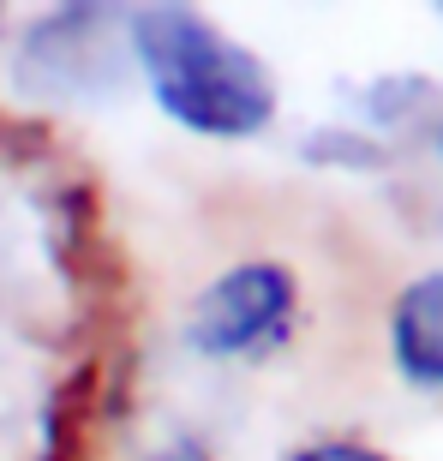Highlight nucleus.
Returning <instances> with one entry per match:
<instances>
[{
    "label": "nucleus",
    "mask_w": 443,
    "mask_h": 461,
    "mask_svg": "<svg viewBox=\"0 0 443 461\" xmlns=\"http://www.w3.org/2000/svg\"><path fill=\"white\" fill-rule=\"evenodd\" d=\"M138 461H216L198 438H186V431H174V438H162V444H150Z\"/></svg>",
    "instance_id": "0eeeda50"
},
{
    "label": "nucleus",
    "mask_w": 443,
    "mask_h": 461,
    "mask_svg": "<svg viewBox=\"0 0 443 461\" xmlns=\"http://www.w3.org/2000/svg\"><path fill=\"white\" fill-rule=\"evenodd\" d=\"M390 359L413 390L443 395V270L413 276L390 306Z\"/></svg>",
    "instance_id": "20e7f679"
},
{
    "label": "nucleus",
    "mask_w": 443,
    "mask_h": 461,
    "mask_svg": "<svg viewBox=\"0 0 443 461\" xmlns=\"http://www.w3.org/2000/svg\"><path fill=\"white\" fill-rule=\"evenodd\" d=\"M282 461H390V456H377L372 444H354V438H324V444H306Z\"/></svg>",
    "instance_id": "423d86ee"
},
{
    "label": "nucleus",
    "mask_w": 443,
    "mask_h": 461,
    "mask_svg": "<svg viewBox=\"0 0 443 461\" xmlns=\"http://www.w3.org/2000/svg\"><path fill=\"white\" fill-rule=\"evenodd\" d=\"M54 395L49 384L0 348V461H54Z\"/></svg>",
    "instance_id": "39448f33"
},
{
    "label": "nucleus",
    "mask_w": 443,
    "mask_h": 461,
    "mask_svg": "<svg viewBox=\"0 0 443 461\" xmlns=\"http://www.w3.org/2000/svg\"><path fill=\"white\" fill-rule=\"evenodd\" d=\"M132 85L126 13L114 6H60L36 18L13 49V90L49 108H103Z\"/></svg>",
    "instance_id": "f03ea898"
},
{
    "label": "nucleus",
    "mask_w": 443,
    "mask_h": 461,
    "mask_svg": "<svg viewBox=\"0 0 443 461\" xmlns=\"http://www.w3.org/2000/svg\"><path fill=\"white\" fill-rule=\"evenodd\" d=\"M294 312H300V288L282 264H234L222 270L210 288H198V300L186 306V348L198 359H216V366H234V359H258L270 348L288 342Z\"/></svg>",
    "instance_id": "7ed1b4c3"
},
{
    "label": "nucleus",
    "mask_w": 443,
    "mask_h": 461,
    "mask_svg": "<svg viewBox=\"0 0 443 461\" xmlns=\"http://www.w3.org/2000/svg\"><path fill=\"white\" fill-rule=\"evenodd\" d=\"M438 150H443V120H438Z\"/></svg>",
    "instance_id": "6e6552de"
},
{
    "label": "nucleus",
    "mask_w": 443,
    "mask_h": 461,
    "mask_svg": "<svg viewBox=\"0 0 443 461\" xmlns=\"http://www.w3.org/2000/svg\"><path fill=\"white\" fill-rule=\"evenodd\" d=\"M132 72L150 85L156 108L198 138H258L276 120V78L246 42L216 31L192 6L126 13Z\"/></svg>",
    "instance_id": "f257e3e1"
}]
</instances>
